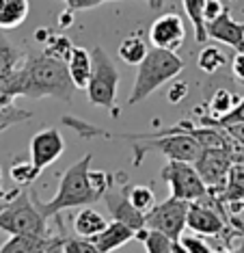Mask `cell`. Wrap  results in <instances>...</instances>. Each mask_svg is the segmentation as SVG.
Returning <instances> with one entry per match:
<instances>
[{
	"instance_id": "cell-1",
	"label": "cell",
	"mask_w": 244,
	"mask_h": 253,
	"mask_svg": "<svg viewBox=\"0 0 244 253\" xmlns=\"http://www.w3.org/2000/svg\"><path fill=\"white\" fill-rule=\"evenodd\" d=\"M17 78V95L39 100V97H56L63 102H72L74 84L69 76L67 63L59 61L54 56L41 54H28L24 56L22 65L15 72Z\"/></svg>"
},
{
	"instance_id": "cell-2",
	"label": "cell",
	"mask_w": 244,
	"mask_h": 253,
	"mask_svg": "<svg viewBox=\"0 0 244 253\" xmlns=\"http://www.w3.org/2000/svg\"><path fill=\"white\" fill-rule=\"evenodd\" d=\"M91 160H93V154L91 152L84 154L76 165H72L65 173L61 175L59 191H56L54 199L41 201L37 195H33V201L37 204V208L48 218H54L56 214H61L63 210L84 208V206H91V204H95V201L104 199V195L97 191L91 182Z\"/></svg>"
},
{
	"instance_id": "cell-3",
	"label": "cell",
	"mask_w": 244,
	"mask_h": 253,
	"mask_svg": "<svg viewBox=\"0 0 244 253\" xmlns=\"http://www.w3.org/2000/svg\"><path fill=\"white\" fill-rule=\"evenodd\" d=\"M123 139L130 141L134 149V160L132 165L141 167L147 154L160 152L168 160H186V163H195L203 152V145L195 139L190 132H145V134H123Z\"/></svg>"
},
{
	"instance_id": "cell-4",
	"label": "cell",
	"mask_w": 244,
	"mask_h": 253,
	"mask_svg": "<svg viewBox=\"0 0 244 253\" xmlns=\"http://www.w3.org/2000/svg\"><path fill=\"white\" fill-rule=\"evenodd\" d=\"M136 67L138 70L134 78V87H132V93L127 97L130 106L147 100L154 91H158L168 80H175L179 76V72L184 70V61L177 56V52L152 48Z\"/></svg>"
},
{
	"instance_id": "cell-5",
	"label": "cell",
	"mask_w": 244,
	"mask_h": 253,
	"mask_svg": "<svg viewBox=\"0 0 244 253\" xmlns=\"http://www.w3.org/2000/svg\"><path fill=\"white\" fill-rule=\"evenodd\" d=\"M0 232L7 234H31L50 236L48 216L37 208L28 191H17L9 201L0 206Z\"/></svg>"
},
{
	"instance_id": "cell-6",
	"label": "cell",
	"mask_w": 244,
	"mask_h": 253,
	"mask_svg": "<svg viewBox=\"0 0 244 253\" xmlns=\"http://www.w3.org/2000/svg\"><path fill=\"white\" fill-rule=\"evenodd\" d=\"M93 56V72L86 84V97L93 106L106 108L113 115H117L115 100H117V87H119V72L115 67L113 59L106 54V50L95 45L91 50Z\"/></svg>"
},
{
	"instance_id": "cell-7",
	"label": "cell",
	"mask_w": 244,
	"mask_h": 253,
	"mask_svg": "<svg viewBox=\"0 0 244 253\" xmlns=\"http://www.w3.org/2000/svg\"><path fill=\"white\" fill-rule=\"evenodd\" d=\"M160 177L168 184L171 197L197 201L207 193V184L199 175L195 163H186V160H168L160 169Z\"/></svg>"
},
{
	"instance_id": "cell-8",
	"label": "cell",
	"mask_w": 244,
	"mask_h": 253,
	"mask_svg": "<svg viewBox=\"0 0 244 253\" xmlns=\"http://www.w3.org/2000/svg\"><path fill=\"white\" fill-rule=\"evenodd\" d=\"M193 201L168 197L162 204H156L152 210L145 214V227L158 229V232L166 234L168 238L179 240L184 229L188 227V210Z\"/></svg>"
},
{
	"instance_id": "cell-9",
	"label": "cell",
	"mask_w": 244,
	"mask_h": 253,
	"mask_svg": "<svg viewBox=\"0 0 244 253\" xmlns=\"http://www.w3.org/2000/svg\"><path fill=\"white\" fill-rule=\"evenodd\" d=\"M231 165H234V156L227 147H203L199 158L195 160L197 171L207 184V188H223Z\"/></svg>"
},
{
	"instance_id": "cell-10",
	"label": "cell",
	"mask_w": 244,
	"mask_h": 253,
	"mask_svg": "<svg viewBox=\"0 0 244 253\" xmlns=\"http://www.w3.org/2000/svg\"><path fill=\"white\" fill-rule=\"evenodd\" d=\"M149 42L154 48L177 52L186 42V24L177 13H162L149 26Z\"/></svg>"
},
{
	"instance_id": "cell-11",
	"label": "cell",
	"mask_w": 244,
	"mask_h": 253,
	"mask_svg": "<svg viewBox=\"0 0 244 253\" xmlns=\"http://www.w3.org/2000/svg\"><path fill=\"white\" fill-rule=\"evenodd\" d=\"M65 152V139L56 128H45L31 139V160L39 169L56 163Z\"/></svg>"
},
{
	"instance_id": "cell-12",
	"label": "cell",
	"mask_w": 244,
	"mask_h": 253,
	"mask_svg": "<svg viewBox=\"0 0 244 253\" xmlns=\"http://www.w3.org/2000/svg\"><path fill=\"white\" fill-rule=\"evenodd\" d=\"M104 204H106L113 221L125 223V225H130L132 229H136V232L145 227V214L132 206L125 188H121V191H113V188H110V191H106V195H104Z\"/></svg>"
},
{
	"instance_id": "cell-13",
	"label": "cell",
	"mask_w": 244,
	"mask_h": 253,
	"mask_svg": "<svg viewBox=\"0 0 244 253\" xmlns=\"http://www.w3.org/2000/svg\"><path fill=\"white\" fill-rule=\"evenodd\" d=\"M207 39L220 42L236 52H244V22H236L229 9L214 22H207Z\"/></svg>"
},
{
	"instance_id": "cell-14",
	"label": "cell",
	"mask_w": 244,
	"mask_h": 253,
	"mask_svg": "<svg viewBox=\"0 0 244 253\" xmlns=\"http://www.w3.org/2000/svg\"><path fill=\"white\" fill-rule=\"evenodd\" d=\"M134 238H136V229H132L130 225H125V223H121V221H113L104 227V232L93 236L91 240L95 243V247L102 253H113Z\"/></svg>"
},
{
	"instance_id": "cell-15",
	"label": "cell",
	"mask_w": 244,
	"mask_h": 253,
	"mask_svg": "<svg viewBox=\"0 0 244 253\" xmlns=\"http://www.w3.org/2000/svg\"><path fill=\"white\" fill-rule=\"evenodd\" d=\"M54 236H31V234H13L0 247V253H45Z\"/></svg>"
},
{
	"instance_id": "cell-16",
	"label": "cell",
	"mask_w": 244,
	"mask_h": 253,
	"mask_svg": "<svg viewBox=\"0 0 244 253\" xmlns=\"http://www.w3.org/2000/svg\"><path fill=\"white\" fill-rule=\"evenodd\" d=\"M67 70H69V76H72L76 89H84L86 91V84H89V78H91V72H93V56L89 50L84 48H74L72 56L67 61Z\"/></svg>"
},
{
	"instance_id": "cell-17",
	"label": "cell",
	"mask_w": 244,
	"mask_h": 253,
	"mask_svg": "<svg viewBox=\"0 0 244 253\" xmlns=\"http://www.w3.org/2000/svg\"><path fill=\"white\" fill-rule=\"evenodd\" d=\"M28 13H31L28 0H0V28L11 31V28L22 26Z\"/></svg>"
},
{
	"instance_id": "cell-18",
	"label": "cell",
	"mask_w": 244,
	"mask_h": 253,
	"mask_svg": "<svg viewBox=\"0 0 244 253\" xmlns=\"http://www.w3.org/2000/svg\"><path fill=\"white\" fill-rule=\"evenodd\" d=\"M106 225L108 221L104 218V214L89 208V206H84V210H80L74 216V232H76V236H82V238H93V236L104 232Z\"/></svg>"
},
{
	"instance_id": "cell-19",
	"label": "cell",
	"mask_w": 244,
	"mask_h": 253,
	"mask_svg": "<svg viewBox=\"0 0 244 253\" xmlns=\"http://www.w3.org/2000/svg\"><path fill=\"white\" fill-rule=\"evenodd\" d=\"M214 191L220 195V199L225 204L244 197V160H234V165H231L227 173V180H225V186L214 188Z\"/></svg>"
},
{
	"instance_id": "cell-20",
	"label": "cell",
	"mask_w": 244,
	"mask_h": 253,
	"mask_svg": "<svg viewBox=\"0 0 244 253\" xmlns=\"http://www.w3.org/2000/svg\"><path fill=\"white\" fill-rule=\"evenodd\" d=\"M205 2L207 0H182L186 15L190 18L195 31V39L199 43L207 42V26H205Z\"/></svg>"
},
{
	"instance_id": "cell-21",
	"label": "cell",
	"mask_w": 244,
	"mask_h": 253,
	"mask_svg": "<svg viewBox=\"0 0 244 253\" xmlns=\"http://www.w3.org/2000/svg\"><path fill=\"white\" fill-rule=\"evenodd\" d=\"M136 240H141L145 245V251L147 253H173V245L177 243V240L168 238L166 234L158 232V229H149V227L138 229Z\"/></svg>"
},
{
	"instance_id": "cell-22",
	"label": "cell",
	"mask_w": 244,
	"mask_h": 253,
	"mask_svg": "<svg viewBox=\"0 0 244 253\" xmlns=\"http://www.w3.org/2000/svg\"><path fill=\"white\" fill-rule=\"evenodd\" d=\"M22 61H24L22 50L17 48V45L4 35L2 28H0V74L17 70V67L22 65Z\"/></svg>"
},
{
	"instance_id": "cell-23",
	"label": "cell",
	"mask_w": 244,
	"mask_h": 253,
	"mask_svg": "<svg viewBox=\"0 0 244 253\" xmlns=\"http://www.w3.org/2000/svg\"><path fill=\"white\" fill-rule=\"evenodd\" d=\"M147 52H149L147 42H145L141 35L125 37L119 45V56H121L123 63H127V65H138V63L147 56Z\"/></svg>"
},
{
	"instance_id": "cell-24",
	"label": "cell",
	"mask_w": 244,
	"mask_h": 253,
	"mask_svg": "<svg viewBox=\"0 0 244 253\" xmlns=\"http://www.w3.org/2000/svg\"><path fill=\"white\" fill-rule=\"evenodd\" d=\"M54 223H56V227H59V232H63V251H65V253H102L91 238H82V236H69L67 229L63 227L61 214L54 216Z\"/></svg>"
},
{
	"instance_id": "cell-25",
	"label": "cell",
	"mask_w": 244,
	"mask_h": 253,
	"mask_svg": "<svg viewBox=\"0 0 244 253\" xmlns=\"http://www.w3.org/2000/svg\"><path fill=\"white\" fill-rule=\"evenodd\" d=\"M41 169L33 163V160H17V163L11 165L9 169V175L17 186H31V184L37 180Z\"/></svg>"
},
{
	"instance_id": "cell-26",
	"label": "cell",
	"mask_w": 244,
	"mask_h": 253,
	"mask_svg": "<svg viewBox=\"0 0 244 253\" xmlns=\"http://www.w3.org/2000/svg\"><path fill=\"white\" fill-rule=\"evenodd\" d=\"M225 63H227V56H225L216 45H205V48L199 52V59H197V65H199L201 72L205 74H216L218 70H223Z\"/></svg>"
},
{
	"instance_id": "cell-27",
	"label": "cell",
	"mask_w": 244,
	"mask_h": 253,
	"mask_svg": "<svg viewBox=\"0 0 244 253\" xmlns=\"http://www.w3.org/2000/svg\"><path fill=\"white\" fill-rule=\"evenodd\" d=\"M125 193H127V197H130L132 206H134L136 210H141L143 214H147V212L156 206V195L149 186H141V184L132 186V184H127Z\"/></svg>"
},
{
	"instance_id": "cell-28",
	"label": "cell",
	"mask_w": 244,
	"mask_h": 253,
	"mask_svg": "<svg viewBox=\"0 0 244 253\" xmlns=\"http://www.w3.org/2000/svg\"><path fill=\"white\" fill-rule=\"evenodd\" d=\"M238 97L234 91L229 89H218L214 91V95L210 97V102H207V106H210V115L212 117H223L225 113H229L231 108H234L238 104Z\"/></svg>"
},
{
	"instance_id": "cell-29",
	"label": "cell",
	"mask_w": 244,
	"mask_h": 253,
	"mask_svg": "<svg viewBox=\"0 0 244 253\" xmlns=\"http://www.w3.org/2000/svg\"><path fill=\"white\" fill-rule=\"evenodd\" d=\"M244 122V97L238 100V104L231 108L229 113H225L223 117H212V115H203L199 119L201 126H216V128H227L231 124H242Z\"/></svg>"
},
{
	"instance_id": "cell-30",
	"label": "cell",
	"mask_w": 244,
	"mask_h": 253,
	"mask_svg": "<svg viewBox=\"0 0 244 253\" xmlns=\"http://www.w3.org/2000/svg\"><path fill=\"white\" fill-rule=\"evenodd\" d=\"M43 45H45L43 52L48 54V56H54V59L65 61V63L69 61V56H72L74 48H76L69 37H65V35H54V33H52V37Z\"/></svg>"
},
{
	"instance_id": "cell-31",
	"label": "cell",
	"mask_w": 244,
	"mask_h": 253,
	"mask_svg": "<svg viewBox=\"0 0 244 253\" xmlns=\"http://www.w3.org/2000/svg\"><path fill=\"white\" fill-rule=\"evenodd\" d=\"M31 117H33V115L28 111H22V108H17L13 104L4 106L2 111H0V132L11 128V126H15V124H24Z\"/></svg>"
},
{
	"instance_id": "cell-32",
	"label": "cell",
	"mask_w": 244,
	"mask_h": 253,
	"mask_svg": "<svg viewBox=\"0 0 244 253\" xmlns=\"http://www.w3.org/2000/svg\"><path fill=\"white\" fill-rule=\"evenodd\" d=\"M179 245L184 247L188 253H214V247L207 245L205 240H201L199 236H184L179 238Z\"/></svg>"
},
{
	"instance_id": "cell-33",
	"label": "cell",
	"mask_w": 244,
	"mask_h": 253,
	"mask_svg": "<svg viewBox=\"0 0 244 253\" xmlns=\"http://www.w3.org/2000/svg\"><path fill=\"white\" fill-rule=\"evenodd\" d=\"M188 93H190L188 83H186V80H175V83L171 84V89H168L166 97H168L171 104H182L186 97H188Z\"/></svg>"
},
{
	"instance_id": "cell-34",
	"label": "cell",
	"mask_w": 244,
	"mask_h": 253,
	"mask_svg": "<svg viewBox=\"0 0 244 253\" xmlns=\"http://www.w3.org/2000/svg\"><path fill=\"white\" fill-rule=\"evenodd\" d=\"M225 11H227V7H225L223 0H207L205 2V26H207V22H214L216 18H220Z\"/></svg>"
},
{
	"instance_id": "cell-35",
	"label": "cell",
	"mask_w": 244,
	"mask_h": 253,
	"mask_svg": "<svg viewBox=\"0 0 244 253\" xmlns=\"http://www.w3.org/2000/svg\"><path fill=\"white\" fill-rule=\"evenodd\" d=\"M106 0H65L67 9L72 11H86V9H95L100 7V4H104Z\"/></svg>"
},
{
	"instance_id": "cell-36",
	"label": "cell",
	"mask_w": 244,
	"mask_h": 253,
	"mask_svg": "<svg viewBox=\"0 0 244 253\" xmlns=\"http://www.w3.org/2000/svg\"><path fill=\"white\" fill-rule=\"evenodd\" d=\"M225 130H227V134L238 143V145L244 147V122L242 124H231Z\"/></svg>"
},
{
	"instance_id": "cell-37",
	"label": "cell",
	"mask_w": 244,
	"mask_h": 253,
	"mask_svg": "<svg viewBox=\"0 0 244 253\" xmlns=\"http://www.w3.org/2000/svg\"><path fill=\"white\" fill-rule=\"evenodd\" d=\"M231 70H234V76L238 80L244 83V52H238L234 56V63H231Z\"/></svg>"
},
{
	"instance_id": "cell-38",
	"label": "cell",
	"mask_w": 244,
	"mask_h": 253,
	"mask_svg": "<svg viewBox=\"0 0 244 253\" xmlns=\"http://www.w3.org/2000/svg\"><path fill=\"white\" fill-rule=\"evenodd\" d=\"M45 253H65L63 251V232L54 234V240L50 243V247L45 249Z\"/></svg>"
},
{
	"instance_id": "cell-39",
	"label": "cell",
	"mask_w": 244,
	"mask_h": 253,
	"mask_svg": "<svg viewBox=\"0 0 244 253\" xmlns=\"http://www.w3.org/2000/svg\"><path fill=\"white\" fill-rule=\"evenodd\" d=\"M74 13H76V11H72V9H65V11H63V13L59 15V26H61V28L72 26V24H74Z\"/></svg>"
},
{
	"instance_id": "cell-40",
	"label": "cell",
	"mask_w": 244,
	"mask_h": 253,
	"mask_svg": "<svg viewBox=\"0 0 244 253\" xmlns=\"http://www.w3.org/2000/svg\"><path fill=\"white\" fill-rule=\"evenodd\" d=\"M50 37H52L50 28H39V31H35V39H37V42H41V43H45Z\"/></svg>"
},
{
	"instance_id": "cell-41",
	"label": "cell",
	"mask_w": 244,
	"mask_h": 253,
	"mask_svg": "<svg viewBox=\"0 0 244 253\" xmlns=\"http://www.w3.org/2000/svg\"><path fill=\"white\" fill-rule=\"evenodd\" d=\"M106 2H110V0H106ZM145 2L149 4V9H162L168 0H145Z\"/></svg>"
},
{
	"instance_id": "cell-42",
	"label": "cell",
	"mask_w": 244,
	"mask_h": 253,
	"mask_svg": "<svg viewBox=\"0 0 244 253\" xmlns=\"http://www.w3.org/2000/svg\"><path fill=\"white\" fill-rule=\"evenodd\" d=\"M17 191H11V195H4V191H2V186H0V206H2L4 204V201H9L11 197H13V195H15Z\"/></svg>"
},
{
	"instance_id": "cell-43",
	"label": "cell",
	"mask_w": 244,
	"mask_h": 253,
	"mask_svg": "<svg viewBox=\"0 0 244 253\" xmlns=\"http://www.w3.org/2000/svg\"><path fill=\"white\" fill-rule=\"evenodd\" d=\"M214 253H236V251H231L229 247L225 245V247H216V249H214Z\"/></svg>"
},
{
	"instance_id": "cell-44",
	"label": "cell",
	"mask_w": 244,
	"mask_h": 253,
	"mask_svg": "<svg viewBox=\"0 0 244 253\" xmlns=\"http://www.w3.org/2000/svg\"><path fill=\"white\" fill-rule=\"evenodd\" d=\"M173 253H188V251H186V249H184V247H182V245H179V240H177V243H175V245H173Z\"/></svg>"
},
{
	"instance_id": "cell-45",
	"label": "cell",
	"mask_w": 244,
	"mask_h": 253,
	"mask_svg": "<svg viewBox=\"0 0 244 253\" xmlns=\"http://www.w3.org/2000/svg\"><path fill=\"white\" fill-rule=\"evenodd\" d=\"M9 104H13V102H7V100H0V111H2L4 106H9Z\"/></svg>"
},
{
	"instance_id": "cell-46",
	"label": "cell",
	"mask_w": 244,
	"mask_h": 253,
	"mask_svg": "<svg viewBox=\"0 0 244 253\" xmlns=\"http://www.w3.org/2000/svg\"><path fill=\"white\" fill-rule=\"evenodd\" d=\"M0 186H2V165H0Z\"/></svg>"
}]
</instances>
